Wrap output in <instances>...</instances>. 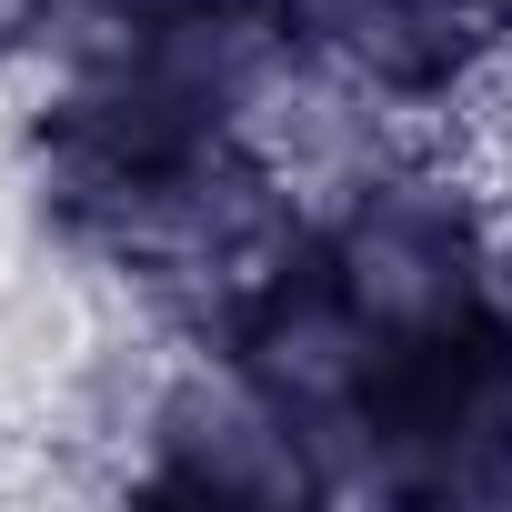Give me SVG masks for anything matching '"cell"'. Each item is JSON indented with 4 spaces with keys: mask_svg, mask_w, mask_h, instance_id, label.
<instances>
[{
    "mask_svg": "<svg viewBox=\"0 0 512 512\" xmlns=\"http://www.w3.org/2000/svg\"><path fill=\"white\" fill-rule=\"evenodd\" d=\"M111 482L171 492V502H312L322 492L282 402L201 332H171L141 362L111 422Z\"/></svg>",
    "mask_w": 512,
    "mask_h": 512,
    "instance_id": "6da1fadb",
    "label": "cell"
},
{
    "mask_svg": "<svg viewBox=\"0 0 512 512\" xmlns=\"http://www.w3.org/2000/svg\"><path fill=\"white\" fill-rule=\"evenodd\" d=\"M231 141L262 161V181L302 211V221H332L352 211L372 181H392L402 161H422L442 131L422 101H402L392 81L352 71L342 51L302 41V31H262L241 61V101H231Z\"/></svg>",
    "mask_w": 512,
    "mask_h": 512,
    "instance_id": "7a4b0ae2",
    "label": "cell"
},
{
    "mask_svg": "<svg viewBox=\"0 0 512 512\" xmlns=\"http://www.w3.org/2000/svg\"><path fill=\"white\" fill-rule=\"evenodd\" d=\"M482 322L512 352V201H492V251H482Z\"/></svg>",
    "mask_w": 512,
    "mask_h": 512,
    "instance_id": "3957f363",
    "label": "cell"
}]
</instances>
